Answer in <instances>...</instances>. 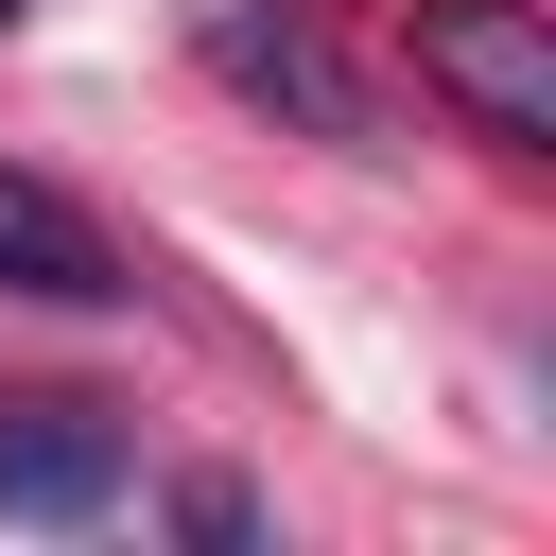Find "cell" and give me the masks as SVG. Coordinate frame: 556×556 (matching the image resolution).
<instances>
[{
	"label": "cell",
	"mask_w": 556,
	"mask_h": 556,
	"mask_svg": "<svg viewBox=\"0 0 556 556\" xmlns=\"http://www.w3.org/2000/svg\"><path fill=\"white\" fill-rule=\"evenodd\" d=\"M417 70L486 122V139H556V17L539 0H417Z\"/></svg>",
	"instance_id": "1"
},
{
	"label": "cell",
	"mask_w": 556,
	"mask_h": 556,
	"mask_svg": "<svg viewBox=\"0 0 556 556\" xmlns=\"http://www.w3.org/2000/svg\"><path fill=\"white\" fill-rule=\"evenodd\" d=\"M122 504V434L87 400H0V521H87Z\"/></svg>",
	"instance_id": "2"
},
{
	"label": "cell",
	"mask_w": 556,
	"mask_h": 556,
	"mask_svg": "<svg viewBox=\"0 0 556 556\" xmlns=\"http://www.w3.org/2000/svg\"><path fill=\"white\" fill-rule=\"evenodd\" d=\"M0 295H35V313H104V295H122V243H104L52 174H17V156H0Z\"/></svg>",
	"instance_id": "3"
},
{
	"label": "cell",
	"mask_w": 556,
	"mask_h": 556,
	"mask_svg": "<svg viewBox=\"0 0 556 556\" xmlns=\"http://www.w3.org/2000/svg\"><path fill=\"white\" fill-rule=\"evenodd\" d=\"M208 70H226V87H261V104H295L313 139H365V87H348L295 17H208Z\"/></svg>",
	"instance_id": "4"
},
{
	"label": "cell",
	"mask_w": 556,
	"mask_h": 556,
	"mask_svg": "<svg viewBox=\"0 0 556 556\" xmlns=\"http://www.w3.org/2000/svg\"><path fill=\"white\" fill-rule=\"evenodd\" d=\"M0 35H17V0H0Z\"/></svg>",
	"instance_id": "5"
}]
</instances>
